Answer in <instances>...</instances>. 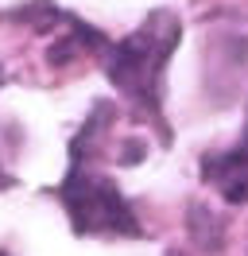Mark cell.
<instances>
[{"label": "cell", "instance_id": "6da1fadb", "mask_svg": "<svg viewBox=\"0 0 248 256\" xmlns=\"http://www.w3.org/2000/svg\"><path fill=\"white\" fill-rule=\"evenodd\" d=\"M178 39H182L178 16L159 8L128 39L105 43V50H101L108 82L152 120H163V74H167V62L178 47Z\"/></svg>", "mask_w": 248, "mask_h": 256}, {"label": "cell", "instance_id": "7a4b0ae2", "mask_svg": "<svg viewBox=\"0 0 248 256\" xmlns=\"http://www.w3.org/2000/svg\"><path fill=\"white\" fill-rule=\"evenodd\" d=\"M58 198L78 237H140L144 233L132 214V202L116 190V182L82 163H70V175L62 178Z\"/></svg>", "mask_w": 248, "mask_h": 256}, {"label": "cell", "instance_id": "3957f363", "mask_svg": "<svg viewBox=\"0 0 248 256\" xmlns=\"http://www.w3.org/2000/svg\"><path fill=\"white\" fill-rule=\"evenodd\" d=\"M202 175L225 202H248V148L206 156L202 160Z\"/></svg>", "mask_w": 248, "mask_h": 256}, {"label": "cell", "instance_id": "277c9868", "mask_svg": "<svg viewBox=\"0 0 248 256\" xmlns=\"http://www.w3.org/2000/svg\"><path fill=\"white\" fill-rule=\"evenodd\" d=\"M244 148H248V116H244Z\"/></svg>", "mask_w": 248, "mask_h": 256}, {"label": "cell", "instance_id": "5b68a950", "mask_svg": "<svg viewBox=\"0 0 248 256\" xmlns=\"http://www.w3.org/2000/svg\"><path fill=\"white\" fill-rule=\"evenodd\" d=\"M0 78H4V74H0Z\"/></svg>", "mask_w": 248, "mask_h": 256}, {"label": "cell", "instance_id": "8992f818", "mask_svg": "<svg viewBox=\"0 0 248 256\" xmlns=\"http://www.w3.org/2000/svg\"><path fill=\"white\" fill-rule=\"evenodd\" d=\"M0 256H4V252H0Z\"/></svg>", "mask_w": 248, "mask_h": 256}]
</instances>
